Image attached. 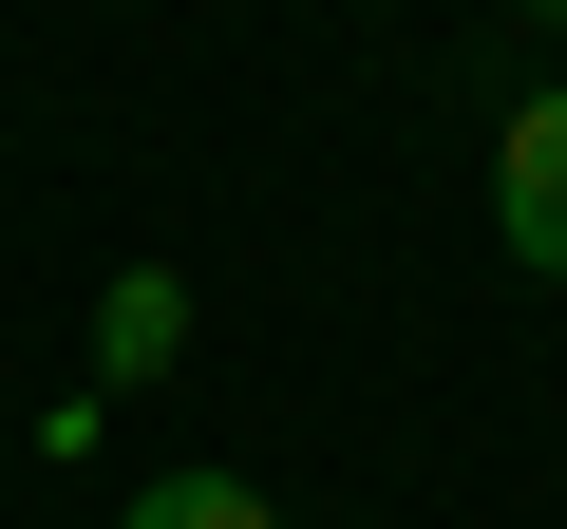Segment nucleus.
<instances>
[{
    "label": "nucleus",
    "mask_w": 567,
    "mask_h": 529,
    "mask_svg": "<svg viewBox=\"0 0 567 529\" xmlns=\"http://www.w3.org/2000/svg\"><path fill=\"white\" fill-rule=\"evenodd\" d=\"M492 227H511V264H548V284H567V76L492 133Z\"/></svg>",
    "instance_id": "f257e3e1"
},
{
    "label": "nucleus",
    "mask_w": 567,
    "mask_h": 529,
    "mask_svg": "<svg viewBox=\"0 0 567 529\" xmlns=\"http://www.w3.org/2000/svg\"><path fill=\"white\" fill-rule=\"evenodd\" d=\"M171 341H189V284H171V264H133V284L95 303V378H171Z\"/></svg>",
    "instance_id": "f03ea898"
},
{
    "label": "nucleus",
    "mask_w": 567,
    "mask_h": 529,
    "mask_svg": "<svg viewBox=\"0 0 567 529\" xmlns=\"http://www.w3.org/2000/svg\"><path fill=\"white\" fill-rule=\"evenodd\" d=\"M114 529H284V510H265L246 473H152V491H133Z\"/></svg>",
    "instance_id": "7ed1b4c3"
},
{
    "label": "nucleus",
    "mask_w": 567,
    "mask_h": 529,
    "mask_svg": "<svg viewBox=\"0 0 567 529\" xmlns=\"http://www.w3.org/2000/svg\"><path fill=\"white\" fill-rule=\"evenodd\" d=\"M511 20H567V0H511Z\"/></svg>",
    "instance_id": "20e7f679"
}]
</instances>
